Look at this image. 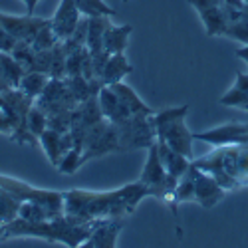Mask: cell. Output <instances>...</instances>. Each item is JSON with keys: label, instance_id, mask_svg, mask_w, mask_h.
Returning <instances> with one entry per match:
<instances>
[{"label": "cell", "instance_id": "19", "mask_svg": "<svg viewBox=\"0 0 248 248\" xmlns=\"http://www.w3.org/2000/svg\"><path fill=\"white\" fill-rule=\"evenodd\" d=\"M131 72H133V66L127 62L125 54H111L106 62V66H103L99 78L103 81V86H113L125 76H129Z\"/></svg>", "mask_w": 248, "mask_h": 248}, {"label": "cell", "instance_id": "16", "mask_svg": "<svg viewBox=\"0 0 248 248\" xmlns=\"http://www.w3.org/2000/svg\"><path fill=\"white\" fill-rule=\"evenodd\" d=\"M157 149H159V159L163 163L165 171H167L171 177L181 179L185 173L189 171V167H191V159L189 157H185L179 151L171 149L167 143L161 141V139H157Z\"/></svg>", "mask_w": 248, "mask_h": 248}, {"label": "cell", "instance_id": "24", "mask_svg": "<svg viewBox=\"0 0 248 248\" xmlns=\"http://www.w3.org/2000/svg\"><path fill=\"white\" fill-rule=\"evenodd\" d=\"M0 70H2L10 88H18L20 79H22V76L26 74V68L8 52H0Z\"/></svg>", "mask_w": 248, "mask_h": 248}, {"label": "cell", "instance_id": "21", "mask_svg": "<svg viewBox=\"0 0 248 248\" xmlns=\"http://www.w3.org/2000/svg\"><path fill=\"white\" fill-rule=\"evenodd\" d=\"M195 201V177H193V165L189 167V171L185 173L179 183H177V189L171 197V201L167 202L169 204V209L173 211V215H177V206L181 202H191Z\"/></svg>", "mask_w": 248, "mask_h": 248}, {"label": "cell", "instance_id": "23", "mask_svg": "<svg viewBox=\"0 0 248 248\" xmlns=\"http://www.w3.org/2000/svg\"><path fill=\"white\" fill-rule=\"evenodd\" d=\"M48 79H50V76L44 74V72L26 70V74L22 76V79H20V84H18V90H22L26 95H30V97L36 99L40 93L44 92Z\"/></svg>", "mask_w": 248, "mask_h": 248}, {"label": "cell", "instance_id": "3", "mask_svg": "<svg viewBox=\"0 0 248 248\" xmlns=\"http://www.w3.org/2000/svg\"><path fill=\"white\" fill-rule=\"evenodd\" d=\"M193 165L211 173L224 191H236L248 185V145H220L193 161Z\"/></svg>", "mask_w": 248, "mask_h": 248}, {"label": "cell", "instance_id": "25", "mask_svg": "<svg viewBox=\"0 0 248 248\" xmlns=\"http://www.w3.org/2000/svg\"><path fill=\"white\" fill-rule=\"evenodd\" d=\"M78 10L81 16L88 18H95V16H117V10L108 6L103 0H76Z\"/></svg>", "mask_w": 248, "mask_h": 248}, {"label": "cell", "instance_id": "15", "mask_svg": "<svg viewBox=\"0 0 248 248\" xmlns=\"http://www.w3.org/2000/svg\"><path fill=\"white\" fill-rule=\"evenodd\" d=\"M38 143L42 145V149H44V153L48 155L50 163L56 167V165L60 163V159L74 147V137H72L70 131L62 133V131H56V129H50V127H48L42 135H40Z\"/></svg>", "mask_w": 248, "mask_h": 248}, {"label": "cell", "instance_id": "20", "mask_svg": "<svg viewBox=\"0 0 248 248\" xmlns=\"http://www.w3.org/2000/svg\"><path fill=\"white\" fill-rule=\"evenodd\" d=\"M113 92L117 93V97L121 99V103L125 106V109L131 113V115H155L157 111L153 108H149L145 101H141V97L123 81H117V84L111 86Z\"/></svg>", "mask_w": 248, "mask_h": 248}, {"label": "cell", "instance_id": "11", "mask_svg": "<svg viewBox=\"0 0 248 248\" xmlns=\"http://www.w3.org/2000/svg\"><path fill=\"white\" fill-rule=\"evenodd\" d=\"M193 177H195V202H199L202 209H213V206H217L224 199L226 191L220 187L218 181L211 173L201 171L193 165Z\"/></svg>", "mask_w": 248, "mask_h": 248}, {"label": "cell", "instance_id": "28", "mask_svg": "<svg viewBox=\"0 0 248 248\" xmlns=\"http://www.w3.org/2000/svg\"><path fill=\"white\" fill-rule=\"evenodd\" d=\"M68 52L64 42H60L54 46V56H52V70H50V78H66L68 76Z\"/></svg>", "mask_w": 248, "mask_h": 248}, {"label": "cell", "instance_id": "2", "mask_svg": "<svg viewBox=\"0 0 248 248\" xmlns=\"http://www.w3.org/2000/svg\"><path fill=\"white\" fill-rule=\"evenodd\" d=\"M95 226L93 222H78L68 215H62L58 218H48V220H24V218H14L4 226L2 234H0V242L10 240V238H20V236H34V238H44L48 242H62L66 246H81L86 238L92 234Z\"/></svg>", "mask_w": 248, "mask_h": 248}, {"label": "cell", "instance_id": "4", "mask_svg": "<svg viewBox=\"0 0 248 248\" xmlns=\"http://www.w3.org/2000/svg\"><path fill=\"white\" fill-rule=\"evenodd\" d=\"M189 115V106H179V108H169V109H163L159 113L153 115V121H155V133H157V139L165 141L171 149L179 151L181 155L185 157H193V133L189 131L187 119Z\"/></svg>", "mask_w": 248, "mask_h": 248}, {"label": "cell", "instance_id": "18", "mask_svg": "<svg viewBox=\"0 0 248 248\" xmlns=\"http://www.w3.org/2000/svg\"><path fill=\"white\" fill-rule=\"evenodd\" d=\"M131 32H133V26L131 24L115 26V24L109 22L108 28L103 30V48H106V52L109 56L111 54H125Z\"/></svg>", "mask_w": 248, "mask_h": 248}, {"label": "cell", "instance_id": "17", "mask_svg": "<svg viewBox=\"0 0 248 248\" xmlns=\"http://www.w3.org/2000/svg\"><path fill=\"white\" fill-rule=\"evenodd\" d=\"M97 99H99V108H101L103 115H106L109 121L119 123L123 119L131 117V113L125 109V106L121 103V99L117 97V93L113 92L111 86H103L97 93Z\"/></svg>", "mask_w": 248, "mask_h": 248}, {"label": "cell", "instance_id": "13", "mask_svg": "<svg viewBox=\"0 0 248 248\" xmlns=\"http://www.w3.org/2000/svg\"><path fill=\"white\" fill-rule=\"evenodd\" d=\"M189 2L201 14L202 22L206 26V34H209V36L222 34L224 36L229 22H226V14H224L222 0H189Z\"/></svg>", "mask_w": 248, "mask_h": 248}, {"label": "cell", "instance_id": "6", "mask_svg": "<svg viewBox=\"0 0 248 248\" xmlns=\"http://www.w3.org/2000/svg\"><path fill=\"white\" fill-rule=\"evenodd\" d=\"M147 161H145V167H143V173H141V183L147 187V193L149 197H155L159 201H165L169 202L175 189H177V183L179 179L171 177L167 171H165L163 163L159 159V149H157V141L147 149Z\"/></svg>", "mask_w": 248, "mask_h": 248}, {"label": "cell", "instance_id": "30", "mask_svg": "<svg viewBox=\"0 0 248 248\" xmlns=\"http://www.w3.org/2000/svg\"><path fill=\"white\" fill-rule=\"evenodd\" d=\"M28 129H30V133L36 137V139H40V135H42L46 129H48V117H46V113L40 109L36 103L30 108V111H28Z\"/></svg>", "mask_w": 248, "mask_h": 248}, {"label": "cell", "instance_id": "14", "mask_svg": "<svg viewBox=\"0 0 248 248\" xmlns=\"http://www.w3.org/2000/svg\"><path fill=\"white\" fill-rule=\"evenodd\" d=\"M79 10H78V4H76V0H62L58 10L54 12V16L50 18V24H52V30L56 32L58 40H68L74 30L78 28L79 24Z\"/></svg>", "mask_w": 248, "mask_h": 248}, {"label": "cell", "instance_id": "34", "mask_svg": "<svg viewBox=\"0 0 248 248\" xmlns=\"http://www.w3.org/2000/svg\"><path fill=\"white\" fill-rule=\"evenodd\" d=\"M123 2H127V0H123Z\"/></svg>", "mask_w": 248, "mask_h": 248}, {"label": "cell", "instance_id": "33", "mask_svg": "<svg viewBox=\"0 0 248 248\" xmlns=\"http://www.w3.org/2000/svg\"><path fill=\"white\" fill-rule=\"evenodd\" d=\"M242 109H244V111H248V101H246V103H244V106H242Z\"/></svg>", "mask_w": 248, "mask_h": 248}, {"label": "cell", "instance_id": "31", "mask_svg": "<svg viewBox=\"0 0 248 248\" xmlns=\"http://www.w3.org/2000/svg\"><path fill=\"white\" fill-rule=\"evenodd\" d=\"M0 133H4V135H8V137H10V133H12L10 121L6 119V115H4V111H2V109H0Z\"/></svg>", "mask_w": 248, "mask_h": 248}, {"label": "cell", "instance_id": "12", "mask_svg": "<svg viewBox=\"0 0 248 248\" xmlns=\"http://www.w3.org/2000/svg\"><path fill=\"white\" fill-rule=\"evenodd\" d=\"M125 226V217H109V218H99L95 220V226L92 234L86 238L81 246L90 248H113L117 246V236L121 229Z\"/></svg>", "mask_w": 248, "mask_h": 248}, {"label": "cell", "instance_id": "26", "mask_svg": "<svg viewBox=\"0 0 248 248\" xmlns=\"http://www.w3.org/2000/svg\"><path fill=\"white\" fill-rule=\"evenodd\" d=\"M81 165H84V159H81V149L79 147H72L64 157L60 159V163L56 165V169L62 175H74Z\"/></svg>", "mask_w": 248, "mask_h": 248}, {"label": "cell", "instance_id": "32", "mask_svg": "<svg viewBox=\"0 0 248 248\" xmlns=\"http://www.w3.org/2000/svg\"><path fill=\"white\" fill-rule=\"evenodd\" d=\"M22 2L26 4V12H28V14H34V8H36V4H38V0H22Z\"/></svg>", "mask_w": 248, "mask_h": 248}, {"label": "cell", "instance_id": "5", "mask_svg": "<svg viewBox=\"0 0 248 248\" xmlns=\"http://www.w3.org/2000/svg\"><path fill=\"white\" fill-rule=\"evenodd\" d=\"M115 127L119 135V151L149 149L157 141L153 115H131L115 123Z\"/></svg>", "mask_w": 248, "mask_h": 248}, {"label": "cell", "instance_id": "1", "mask_svg": "<svg viewBox=\"0 0 248 248\" xmlns=\"http://www.w3.org/2000/svg\"><path fill=\"white\" fill-rule=\"evenodd\" d=\"M145 197H149V193L141 181L123 185L113 191L72 189L64 193V215L72 217L78 222H93L109 217H127Z\"/></svg>", "mask_w": 248, "mask_h": 248}, {"label": "cell", "instance_id": "9", "mask_svg": "<svg viewBox=\"0 0 248 248\" xmlns=\"http://www.w3.org/2000/svg\"><path fill=\"white\" fill-rule=\"evenodd\" d=\"M34 103L46 113V117H50V115H58V113L74 111L79 101L72 93L66 78H50L44 92L36 97Z\"/></svg>", "mask_w": 248, "mask_h": 248}, {"label": "cell", "instance_id": "27", "mask_svg": "<svg viewBox=\"0 0 248 248\" xmlns=\"http://www.w3.org/2000/svg\"><path fill=\"white\" fill-rule=\"evenodd\" d=\"M18 218L38 222V220H48L52 217L42 204L32 202V201H22V204H20V209H18Z\"/></svg>", "mask_w": 248, "mask_h": 248}, {"label": "cell", "instance_id": "29", "mask_svg": "<svg viewBox=\"0 0 248 248\" xmlns=\"http://www.w3.org/2000/svg\"><path fill=\"white\" fill-rule=\"evenodd\" d=\"M60 42L58 40V36H56V32L52 30V24H50V20L48 22L38 30V34H36V38H34V42H32V48L36 50V52H42V50H52L56 44Z\"/></svg>", "mask_w": 248, "mask_h": 248}, {"label": "cell", "instance_id": "10", "mask_svg": "<svg viewBox=\"0 0 248 248\" xmlns=\"http://www.w3.org/2000/svg\"><path fill=\"white\" fill-rule=\"evenodd\" d=\"M195 141H204L209 145L220 147V145H248V123H224L215 129L193 133Z\"/></svg>", "mask_w": 248, "mask_h": 248}, {"label": "cell", "instance_id": "7", "mask_svg": "<svg viewBox=\"0 0 248 248\" xmlns=\"http://www.w3.org/2000/svg\"><path fill=\"white\" fill-rule=\"evenodd\" d=\"M0 187H4L6 191L14 193L20 201H32V202L42 204L50 213L52 218H58V217L64 215V193L36 189L24 181L14 179V177H6V175H0Z\"/></svg>", "mask_w": 248, "mask_h": 248}, {"label": "cell", "instance_id": "22", "mask_svg": "<svg viewBox=\"0 0 248 248\" xmlns=\"http://www.w3.org/2000/svg\"><path fill=\"white\" fill-rule=\"evenodd\" d=\"M20 204H22V201H20L14 193L6 191L4 187H0V234H2L4 226L18 217Z\"/></svg>", "mask_w": 248, "mask_h": 248}, {"label": "cell", "instance_id": "8", "mask_svg": "<svg viewBox=\"0 0 248 248\" xmlns=\"http://www.w3.org/2000/svg\"><path fill=\"white\" fill-rule=\"evenodd\" d=\"M108 153H119V135L115 123L103 117L86 133L84 143H81V159L86 165L88 161L99 159Z\"/></svg>", "mask_w": 248, "mask_h": 248}]
</instances>
